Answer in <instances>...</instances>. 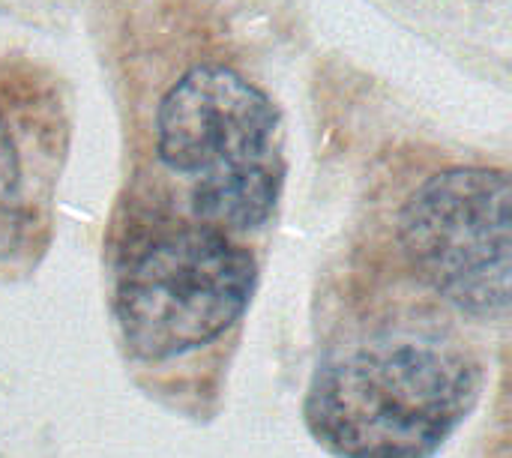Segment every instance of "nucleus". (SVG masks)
I'll return each mask as SVG.
<instances>
[{"label": "nucleus", "mask_w": 512, "mask_h": 458, "mask_svg": "<svg viewBox=\"0 0 512 458\" xmlns=\"http://www.w3.org/2000/svg\"><path fill=\"white\" fill-rule=\"evenodd\" d=\"M159 162L186 183L192 213L222 231L261 228L282 195L285 141L273 99L222 63L183 72L156 111Z\"/></svg>", "instance_id": "nucleus-2"}, {"label": "nucleus", "mask_w": 512, "mask_h": 458, "mask_svg": "<svg viewBox=\"0 0 512 458\" xmlns=\"http://www.w3.org/2000/svg\"><path fill=\"white\" fill-rule=\"evenodd\" d=\"M480 396L477 360L435 336H381L318 366L306 423L339 458H429Z\"/></svg>", "instance_id": "nucleus-1"}, {"label": "nucleus", "mask_w": 512, "mask_h": 458, "mask_svg": "<svg viewBox=\"0 0 512 458\" xmlns=\"http://www.w3.org/2000/svg\"><path fill=\"white\" fill-rule=\"evenodd\" d=\"M258 267L222 228L177 222L144 237L117 276L114 315L126 348L150 363L219 339L246 312Z\"/></svg>", "instance_id": "nucleus-3"}, {"label": "nucleus", "mask_w": 512, "mask_h": 458, "mask_svg": "<svg viewBox=\"0 0 512 458\" xmlns=\"http://www.w3.org/2000/svg\"><path fill=\"white\" fill-rule=\"evenodd\" d=\"M15 183H18V159H15L9 129H6V120L0 111V198H6L15 189Z\"/></svg>", "instance_id": "nucleus-5"}, {"label": "nucleus", "mask_w": 512, "mask_h": 458, "mask_svg": "<svg viewBox=\"0 0 512 458\" xmlns=\"http://www.w3.org/2000/svg\"><path fill=\"white\" fill-rule=\"evenodd\" d=\"M510 174L459 165L423 180L402 207L399 237L417 276L480 321L510 312Z\"/></svg>", "instance_id": "nucleus-4"}]
</instances>
